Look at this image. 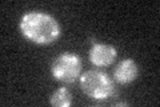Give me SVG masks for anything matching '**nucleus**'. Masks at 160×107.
Returning <instances> with one entry per match:
<instances>
[{
  "instance_id": "obj_4",
  "label": "nucleus",
  "mask_w": 160,
  "mask_h": 107,
  "mask_svg": "<svg viewBox=\"0 0 160 107\" xmlns=\"http://www.w3.org/2000/svg\"><path fill=\"white\" fill-rule=\"evenodd\" d=\"M116 48L104 43H95L88 52L89 60L96 67H108L116 60Z\"/></svg>"
},
{
  "instance_id": "obj_1",
  "label": "nucleus",
  "mask_w": 160,
  "mask_h": 107,
  "mask_svg": "<svg viewBox=\"0 0 160 107\" xmlns=\"http://www.w3.org/2000/svg\"><path fill=\"white\" fill-rule=\"evenodd\" d=\"M20 31L27 40L38 45H49L60 38V25L56 19L46 12L32 11L23 15Z\"/></svg>"
},
{
  "instance_id": "obj_5",
  "label": "nucleus",
  "mask_w": 160,
  "mask_h": 107,
  "mask_svg": "<svg viewBox=\"0 0 160 107\" xmlns=\"http://www.w3.org/2000/svg\"><path fill=\"white\" fill-rule=\"evenodd\" d=\"M138 74L139 70L136 63L132 59H124L115 67L113 78L120 84H128L138 78Z\"/></svg>"
},
{
  "instance_id": "obj_3",
  "label": "nucleus",
  "mask_w": 160,
  "mask_h": 107,
  "mask_svg": "<svg viewBox=\"0 0 160 107\" xmlns=\"http://www.w3.org/2000/svg\"><path fill=\"white\" fill-rule=\"evenodd\" d=\"M51 74L58 82H76L82 75V59L73 52H63L52 62Z\"/></svg>"
},
{
  "instance_id": "obj_2",
  "label": "nucleus",
  "mask_w": 160,
  "mask_h": 107,
  "mask_svg": "<svg viewBox=\"0 0 160 107\" xmlns=\"http://www.w3.org/2000/svg\"><path fill=\"white\" fill-rule=\"evenodd\" d=\"M80 87L88 98L95 100H106L115 91L112 79L99 70H88L80 75Z\"/></svg>"
},
{
  "instance_id": "obj_6",
  "label": "nucleus",
  "mask_w": 160,
  "mask_h": 107,
  "mask_svg": "<svg viewBox=\"0 0 160 107\" xmlns=\"http://www.w3.org/2000/svg\"><path fill=\"white\" fill-rule=\"evenodd\" d=\"M49 103L53 107H68L72 104V94L67 87H60L51 95Z\"/></svg>"
}]
</instances>
